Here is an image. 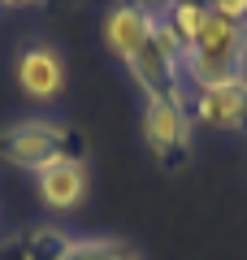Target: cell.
<instances>
[{
    "mask_svg": "<svg viewBox=\"0 0 247 260\" xmlns=\"http://www.w3.org/2000/svg\"><path fill=\"white\" fill-rule=\"evenodd\" d=\"M161 9H165V0L161 5L156 0H121V5H113L109 18H104V44L130 70V78L147 91V100L161 95V100H182L187 104L182 70H174L165 61L161 44H156Z\"/></svg>",
    "mask_w": 247,
    "mask_h": 260,
    "instance_id": "6da1fadb",
    "label": "cell"
},
{
    "mask_svg": "<svg viewBox=\"0 0 247 260\" xmlns=\"http://www.w3.org/2000/svg\"><path fill=\"white\" fill-rule=\"evenodd\" d=\"M82 152H87V139L65 121L22 117L0 130V160L30 169V174H44V169L61 165V160H82Z\"/></svg>",
    "mask_w": 247,
    "mask_h": 260,
    "instance_id": "7a4b0ae2",
    "label": "cell"
},
{
    "mask_svg": "<svg viewBox=\"0 0 247 260\" xmlns=\"http://www.w3.org/2000/svg\"><path fill=\"white\" fill-rule=\"evenodd\" d=\"M243 65H247V22L212 13L204 35L187 48L182 83H191V87L230 83V78H243Z\"/></svg>",
    "mask_w": 247,
    "mask_h": 260,
    "instance_id": "3957f363",
    "label": "cell"
},
{
    "mask_svg": "<svg viewBox=\"0 0 247 260\" xmlns=\"http://www.w3.org/2000/svg\"><path fill=\"white\" fill-rule=\"evenodd\" d=\"M143 143L161 169H182L191 160V109L182 100H143Z\"/></svg>",
    "mask_w": 247,
    "mask_h": 260,
    "instance_id": "277c9868",
    "label": "cell"
},
{
    "mask_svg": "<svg viewBox=\"0 0 247 260\" xmlns=\"http://www.w3.org/2000/svg\"><path fill=\"white\" fill-rule=\"evenodd\" d=\"M191 121L212 126V130H234V135H247V74H243V78H230V83L195 87Z\"/></svg>",
    "mask_w": 247,
    "mask_h": 260,
    "instance_id": "5b68a950",
    "label": "cell"
},
{
    "mask_svg": "<svg viewBox=\"0 0 247 260\" xmlns=\"http://www.w3.org/2000/svg\"><path fill=\"white\" fill-rule=\"evenodd\" d=\"M13 78H18L22 95H30V100H56L65 91V61L52 44H30L18 52Z\"/></svg>",
    "mask_w": 247,
    "mask_h": 260,
    "instance_id": "8992f818",
    "label": "cell"
},
{
    "mask_svg": "<svg viewBox=\"0 0 247 260\" xmlns=\"http://www.w3.org/2000/svg\"><path fill=\"white\" fill-rule=\"evenodd\" d=\"M35 182H39V195H44L48 208L70 213V208L82 204V195H87V165L82 160H61V165L35 174Z\"/></svg>",
    "mask_w": 247,
    "mask_h": 260,
    "instance_id": "52a82bcc",
    "label": "cell"
},
{
    "mask_svg": "<svg viewBox=\"0 0 247 260\" xmlns=\"http://www.w3.org/2000/svg\"><path fill=\"white\" fill-rule=\"evenodd\" d=\"M208 18H212L208 5H191V0H165V9H161V22L174 30V39H178L182 48H191L195 39L204 35Z\"/></svg>",
    "mask_w": 247,
    "mask_h": 260,
    "instance_id": "ba28073f",
    "label": "cell"
},
{
    "mask_svg": "<svg viewBox=\"0 0 247 260\" xmlns=\"http://www.w3.org/2000/svg\"><path fill=\"white\" fill-rule=\"evenodd\" d=\"M74 243L78 239H70L61 230H30L18 243V260H70Z\"/></svg>",
    "mask_w": 247,
    "mask_h": 260,
    "instance_id": "9c48e42d",
    "label": "cell"
},
{
    "mask_svg": "<svg viewBox=\"0 0 247 260\" xmlns=\"http://www.w3.org/2000/svg\"><path fill=\"white\" fill-rule=\"evenodd\" d=\"M208 9H212V13H221V18L247 22V0H208Z\"/></svg>",
    "mask_w": 247,
    "mask_h": 260,
    "instance_id": "30bf717a",
    "label": "cell"
},
{
    "mask_svg": "<svg viewBox=\"0 0 247 260\" xmlns=\"http://www.w3.org/2000/svg\"><path fill=\"white\" fill-rule=\"evenodd\" d=\"M35 5H44V0H0V9H9V13H22V9H35Z\"/></svg>",
    "mask_w": 247,
    "mask_h": 260,
    "instance_id": "8fae6325",
    "label": "cell"
},
{
    "mask_svg": "<svg viewBox=\"0 0 247 260\" xmlns=\"http://www.w3.org/2000/svg\"><path fill=\"white\" fill-rule=\"evenodd\" d=\"M104 260H139V256H135V251L126 247V243H117V239H113V251H109Z\"/></svg>",
    "mask_w": 247,
    "mask_h": 260,
    "instance_id": "7c38bea8",
    "label": "cell"
},
{
    "mask_svg": "<svg viewBox=\"0 0 247 260\" xmlns=\"http://www.w3.org/2000/svg\"><path fill=\"white\" fill-rule=\"evenodd\" d=\"M191 5H208V0H191Z\"/></svg>",
    "mask_w": 247,
    "mask_h": 260,
    "instance_id": "4fadbf2b",
    "label": "cell"
}]
</instances>
